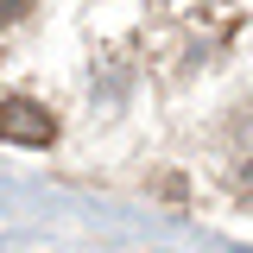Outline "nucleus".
I'll return each mask as SVG.
<instances>
[{
	"instance_id": "obj_2",
	"label": "nucleus",
	"mask_w": 253,
	"mask_h": 253,
	"mask_svg": "<svg viewBox=\"0 0 253 253\" xmlns=\"http://www.w3.org/2000/svg\"><path fill=\"white\" fill-rule=\"evenodd\" d=\"M26 6H32V0H0V26H13V19H19Z\"/></svg>"
},
{
	"instance_id": "obj_1",
	"label": "nucleus",
	"mask_w": 253,
	"mask_h": 253,
	"mask_svg": "<svg viewBox=\"0 0 253 253\" xmlns=\"http://www.w3.org/2000/svg\"><path fill=\"white\" fill-rule=\"evenodd\" d=\"M0 139H13V146H51L57 139V121L32 95H6L0 101Z\"/></svg>"
}]
</instances>
